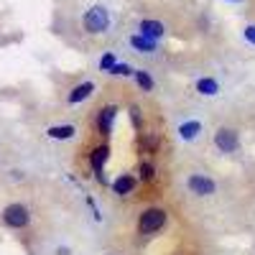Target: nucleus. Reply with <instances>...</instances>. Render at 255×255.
Wrapping results in <instances>:
<instances>
[{
    "mask_svg": "<svg viewBox=\"0 0 255 255\" xmlns=\"http://www.w3.org/2000/svg\"><path fill=\"white\" fill-rule=\"evenodd\" d=\"M46 133H49V138H54V140H72V138L77 135V128H74V125H51Z\"/></svg>",
    "mask_w": 255,
    "mask_h": 255,
    "instance_id": "9b49d317",
    "label": "nucleus"
},
{
    "mask_svg": "<svg viewBox=\"0 0 255 255\" xmlns=\"http://www.w3.org/2000/svg\"><path fill=\"white\" fill-rule=\"evenodd\" d=\"M130 44H133V49H138L140 54H153V51L158 49V44H156V41L145 38V36H140V33L130 36Z\"/></svg>",
    "mask_w": 255,
    "mask_h": 255,
    "instance_id": "ddd939ff",
    "label": "nucleus"
},
{
    "mask_svg": "<svg viewBox=\"0 0 255 255\" xmlns=\"http://www.w3.org/2000/svg\"><path fill=\"white\" fill-rule=\"evenodd\" d=\"M245 41H250V44L255 46V23H250V26L245 28Z\"/></svg>",
    "mask_w": 255,
    "mask_h": 255,
    "instance_id": "412c9836",
    "label": "nucleus"
},
{
    "mask_svg": "<svg viewBox=\"0 0 255 255\" xmlns=\"http://www.w3.org/2000/svg\"><path fill=\"white\" fill-rule=\"evenodd\" d=\"M186 186H189V191L194 197H212L217 191V184L212 181L209 176H204V174H191L186 179Z\"/></svg>",
    "mask_w": 255,
    "mask_h": 255,
    "instance_id": "39448f33",
    "label": "nucleus"
},
{
    "mask_svg": "<svg viewBox=\"0 0 255 255\" xmlns=\"http://www.w3.org/2000/svg\"><path fill=\"white\" fill-rule=\"evenodd\" d=\"M133 77H135V82H138V87H140V90H145V92H151V90H153V77L148 74L145 69H135Z\"/></svg>",
    "mask_w": 255,
    "mask_h": 255,
    "instance_id": "2eb2a0df",
    "label": "nucleus"
},
{
    "mask_svg": "<svg viewBox=\"0 0 255 255\" xmlns=\"http://www.w3.org/2000/svg\"><path fill=\"white\" fill-rule=\"evenodd\" d=\"M92 92H95V84H92V82H82V84H77V87L69 92V102H72V105L84 102V100H87Z\"/></svg>",
    "mask_w": 255,
    "mask_h": 255,
    "instance_id": "f8f14e48",
    "label": "nucleus"
},
{
    "mask_svg": "<svg viewBox=\"0 0 255 255\" xmlns=\"http://www.w3.org/2000/svg\"><path fill=\"white\" fill-rule=\"evenodd\" d=\"M115 118H118V108H115V105H105V108L100 110V120H97L100 135H110V133H113Z\"/></svg>",
    "mask_w": 255,
    "mask_h": 255,
    "instance_id": "0eeeda50",
    "label": "nucleus"
},
{
    "mask_svg": "<svg viewBox=\"0 0 255 255\" xmlns=\"http://www.w3.org/2000/svg\"><path fill=\"white\" fill-rule=\"evenodd\" d=\"M108 158H110V145H108V143L97 145L95 151H92V156H90V166H92V171H95V176H97V181H100L102 186H108V176L102 174Z\"/></svg>",
    "mask_w": 255,
    "mask_h": 255,
    "instance_id": "20e7f679",
    "label": "nucleus"
},
{
    "mask_svg": "<svg viewBox=\"0 0 255 255\" xmlns=\"http://www.w3.org/2000/svg\"><path fill=\"white\" fill-rule=\"evenodd\" d=\"M156 145H158V135H140V148L143 151H148V153H153L156 151Z\"/></svg>",
    "mask_w": 255,
    "mask_h": 255,
    "instance_id": "f3484780",
    "label": "nucleus"
},
{
    "mask_svg": "<svg viewBox=\"0 0 255 255\" xmlns=\"http://www.w3.org/2000/svg\"><path fill=\"white\" fill-rule=\"evenodd\" d=\"M230 3H243V0H230Z\"/></svg>",
    "mask_w": 255,
    "mask_h": 255,
    "instance_id": "4be33fe9",
    "label": "nucleus"
},
{
    "mask_svg": "<svg viewBox=\"0 0 255 255\" xmlns=\"http://www.w3.org/2000/svg\"><path fill=\"white\" fill-rule=\"evenodd\" d=\"M110 74H115V77H130V74H135V69L130 67V64H115Z\"/></svg>",
    "mask_w": 255,
    "mask_h": 255,
    "instance_id": "6ab92c4d",
    "label": "nucleus"
},
{
    "mask_svg": "<svg viewBox=\"0 0 255 255\" xmlns=\"http://www.w3.org/2000/svg\"><path fill=\"white\" fill-rule=\"evenodd\" d=\"M135 176L133 174H120L115 181H113V191L118 197H128V194H133V189H135Z\"/></svg>",
    "mask_w": 255,
    "mask_h": 255,
    "instance_id": "6e6552de",
    "label": "nucleus"
},
{
    "mask_svg": "<svg viewBox=\"0 0 255 255\" xmlns=\"http://www.w3.org/2000/svg\"><path fill=\"white\" fill-rule=\"evenodd\" d=\"M163 33H166V28H163V23H161V20H151V18L140 20V36L151 38V41H158Z\"/></svg>",
    "mask_w": 255,
    "mask_h": 255,
    "instance_id": "1a4fd4ad",
    "label": "nucleus"
},
{
    "mask_svg": "<svg viewBox=\"0 0 255 255\" xmlns=\"http://www.w3.org/2000/svg\"><path fill=\"white\" fill-rule=\"evenodd\" d=\"M130 120H133V128L140 130L143 128V115H140V108H130Z\"/></svg>",
    "mask_w": 255,
    "mask_h": 255,
    "instance_id": "aec40b11",
    "label": "nucleus"
},
{
    "mask_svg": "<svg viewBox=\"0 0 255 255\" xmlns=\"http://www.w3.org/2000/svg\"><path fill=\"white\" fill-rule=\"evenodd\" d=\"M28 220H31V215H28V209H26L23 204H8V207L3 209V222H5L8 227L20 230V227L28 225Z\"/></svg>",
    "mask_w": 255,
    "mask_h": 255,
    "instance_id": "423d86ee",
    "label": "nucleus"
},
{
    "mask_svg": "<svg viewBox=\"0 0 255 255\" xmlns=\"http://www.w3.org/2000/svg\"><path fill=\"white\" fill-rule=\"evenodd\" d=\"M82 23H84V31L87 33H105L110 28V13H108L105 5H92L87 13H84Z\"/></svg>",
    "mask_w": 255,
    "mask_h": 255,
    "instance_id": "f03ea898",
    "label": "nucleus"
},
{
    "mask_svg": "<svg viewBox=\"0 0 255 255\" xmlns=\"http://www.w3.org/2000/svg\"><path fill=\"white\" fill-rule=\"evenodd\" d=\"M138 179H140V181H153V179H156V168H153L151 161H140V166H138Z\"/></svg>",
    "mask_w": 255,
    "mask_h": 255,
    "instance_id": "dca6fc26",
    "label": "nucleus"
},
{
    "mask_svg": "<svg viewBox=\"0 0 255 255\" xmlns=\"http://www.w3.org/2000/svg\"><path fill=\"white\" fill-rule=\"evenodd\" d=\"M166 212L161 207H148L140 212V220H138V230H140V235H153V232L163 230L166 227Z\"/></svg>",
    "mask_w": 255,
    "mask_h": 255,
    "instance_id": "f257e3e1",
    "label": "nucleus"
},
{
    "mask_svg": "<svg viewBox=\"0 0 255 255\" xmlns=\"http://www.w3.org/2000/svg\"><path fill=\"white\" fill-rule=\"evenodd\" d=\"M215 145L220 153H238L240 148V135L238 130H232V128H220L215 133Z\"/></svg>",
    "mask_w": 255,
    "mask_h": 255,
    "instance_id": "7ed1b4c3",
    "label": "nucleus"
},
{
    "mask_svg": "<svg viewBox=\"0 0 255 255\" xmlns=\"http://www.w3.org/2000/svg\"><path fill=\"white\" fill-rule=\"evenodd\" d=\"M115 64H118V61H115V54H113V51H108V54H105V56L100 59V69H102V72H113Z\"/></svg>",
    "mask_w": 255,
    "mask_h": 255,
    "instance_id": "a211bd4d",
    "label": "nucleus"
},
{
    "mask_svg": "<svg viewBox=\"0 0 255 255\" xmlns=\"http://www.w3.org/2000/svg\"><path fill=\"white\" fill-rule=\"evenodd\" d=\"M197 92L204 95V97H215L220 92V84H217V79H212V77L197 79Z\"/></svg>",
    "mask_w": 255,
    "mask_h": 255,
    "instance_id": "4468645a",
    "label": "nucleus"
},
{
    "mask_svg": "<svg viewBox=\"0 0 255 255\" xmlns=\"http://www.w3.org/2000/svg\"><path fill=\"white\" fill-rule=\"evenodd\" d=\"M202 133V123L199 120H186L179 125V138L181 140H197Z\"/></svg>",
    "mask_w": 255,
    "mask_h": 255,
    "instance_id": "9d476101",
    "label": "nucleus"
}]
</instances>
